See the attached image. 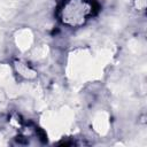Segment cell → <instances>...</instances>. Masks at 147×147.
I'll return each instance as SVG.
<instances>
[{"label":"cell","mask_w":147,"mask_h":147,"mask_svg":"<svg viewBox=\"0 0 147 147\" xmlns=\"http://www.w3.org/2000/svg\"><path fill=\"white\" fill-rule=\"evenodd\" d=\"M91 14V6L85 0H71L65 3L62 10V20L64 23L76 26L83 24Z\"/></svg>","instance_id":"obj_1"}]
</instances>
